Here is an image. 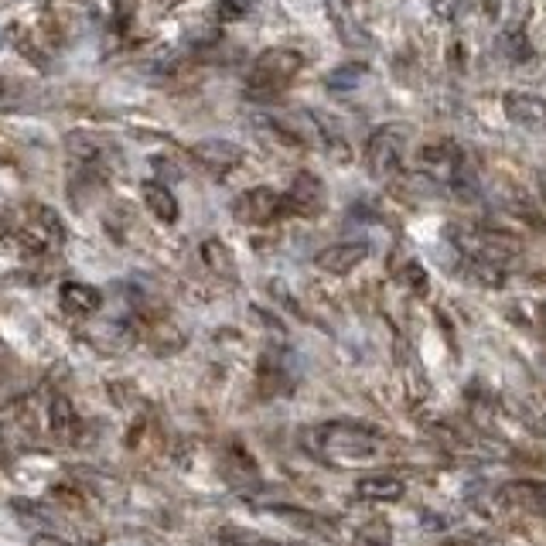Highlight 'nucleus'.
Listing matches in <instances>:
<instances>
[{
	"instance_id": "f257e3e1",
	"label": "nucleus",
	"mask_w": 546,
	"mask_h": 546,
	"mask_svg": "<svg viewBox=\"0 0 546 546\" xmlns=\"http://www.w3.org/2000/svg\"><path fill=\"white\" fill-rule=\"evenodd\" d=\"M311 451L328 461H372L383 451V434L372 431L369 423H355V420H331L314 427L311 434Z\"/></svg>"
},
{
	"instance_id": "f03ea898",
	"label": "nucleus",
	"mask_w": 546,
	"mask_h": 546,
	"mask_svg": "<svg viewBox=\"0 0 546 546\" xmlns=\"http://www.w3.org/2000/svg\"><path fill=\"white\" fill-rule=\"evenodd\" d=\"M410 127L407 123H386L379 131H372L369 144H366V168L376 181H390L400 175L403 157L410 147Z\"/></svg>"
},
{
	"instance_id": "7ed1b4c3",
	"label": "nucleus",
	"mask_w": 546,
	"mask_h": 546,
	"mask_svg": "<svg viewBox=\"0 0 546 546\" xmlns=\"http://www.w3.org/2000/svg\"><path fill=\"white\" fill-rule=\"evenodd\" d=\"M305 68V55L294 51V48H266L263 55H257V62L249 66V75H246V89L249 92H273V89L287 86L297 72Z\"/></svg>"
},
{
	"instance_id": "20e7f679",
	"label": "nucleus",
	"mask_w": 546,
	"mask_h": 546,
	"mask_svg": "<svg viewBox=\"0 0 546 546\" xmlns=\"http://www.w3.org/2000/svg\"><path fill=\"white\" fill-rule=\"evenodd\" d=\"M233 216L236 222L242 226H270V222H277L281 216H287V198L281 192H273V188H249V192H242L236 202H233Z\"/></svg>"
},
{
	"instance_id": "39448f33",
	"label": "nucleus",
	"mask_w": 546,
	"mask_h": 546,
	"mask_svg": "<svg viewBox=\"0 0 546 546\" xmlns=\"http://www.w3.org/2000/svg\"><path fill=\"white\" fill-rule=\"evenodd\" d=\"M455 236H458L461 249L479 263H492L495 266L499 260H509L516 253V240H509V236L495 233V229H458Z\"/></svg>"
},
{
	"instance_id": "423d86ee",
	"label": "nucleus",
	"mask_w": 546,
	"mask_h": 546,
	"mask_svg": "<svg viewBox=\"0 0 546 546\" xmlns=\"http://www.w3.org/2000/svg\"><path fill=\"white\" fill-rule=\"evenodd\" d=\"M461 168H464V157L461 151L451 144V140H434V144H423L416 151V171L427 178H437V181H455Z\"/></svg>"
},
{
	"instance_id": "0eeeda50",
	"label": "nucleus",
	"mask_w": 546,
	"mask_h": 546,
	"mask_svg": "<svg viewBox=\"0 0 546 546\" xmlns=\"http://www.w3.org/2000/svg\"><path fill=\"white\" fill-rule=\"evenodd\" d=\"M192 157H195L205 171H212V175H226V171H233V168H240L246 151H242L240 144H233V140L209 137V140H198L195 147H192Z\"/></svg>"
},
{
	"instance_id": "6e6552de",
	"label": "nucleus",
	"mask_w": 546,
	"mask_h": 546,
	"mask_svg": "<svg viewBox=\"0 0 546 546\" xmlns=\"http://www.w3.org/2000/svg\"><path fill=\"white\" fill-rule=\"evenodd\" d=\"M502 109L505 116L523 127V131H546V99L536 92H523V89H512L502 96Z\"/></svg>"
},
{
	"instance_id": "1a4fd4ad",
	"label": "nucleus",
	"mask_w": 546,
	"mask_h": 546,
	"mask_svg": "<svg viewBox=\"0 0 546 546\" xmlns=\"http://www.w3.org/2000/svg\"><path fill=\"white\" fill-rule=\"evenodd\" d=\"M284 198H287V216L314 218L325 209V185H321L318 175L301 171V175L294 178V185H290V192Z\"/></svg>"
},
{
	"instance_id": "9d476101",
	"label": "nucleus",
	"mask_w": 546,
	"mask_h": 546,
	"mask_svg": "<svg viewBox=\"0 0 546 546\" xmlns=\"http://www.w3.org/2000/svg\"><path fill=\"white\" fill-rule=\"evenodd\" d=\"M366 257H369V246L366 242H335V246H325L314 257V266L331 273V277H349Z\"/></svg>"
},
{
	"instance_id": "9b49d317",
	"label": "nucleus",
	"mask_w": 546,
	"mask_h": 546,
	"mask_svg": "<svg viewBox=\"0 0 546 546\" xmlns=\"http://www.w3.org/2000/svg\"><path fill=\"white\" fill-rule=\"evenodd\" d=\"M355 495L362 502H400L407 495V485L396 475H366L355 485Z\"/></svg>"
},
{
	"instance_id": "f8f14e48",
	"label": "nucleus",
	"mask_w": 546,
	"mask_h": 546,
	"mask_svg": "<svg viewBox=\"0 0 546 546\" xmlns=\"http://www.w3.org/2000/svg\"><path fill=\"white\" fill-rule=\"evenodd\" d=\"M502 499L546 519V481H509L502 485Z\"/></svg>"
},
{
	"instance_id": "ddd939ff",
	"label": "nucleus",
	"mask_w": 546,
	"mask_h": 546,
	"mask_svg": "<svg viewBox=\"0 0 546 546\" xmlns=\"http://www.w3.org/2000/svg\"><path fill=\"white\" fill-rule=\"evenodd\" d=\"M140 195H144V205L154 212V218H161L164 226L178 222V202L168 185H161V181H144V185H140Z\"/></svg>"
},
{
	"instance_id": "4468645a",
	"label": "nucleus",
	"mask_w": 546,
	"mask_h": 546,
	"mask_svg": "<svg viewBox=\"0 0 546 546\" xmlns=\"http://www.w3.org/2000/svg\"><path fill=\"white\" fill-rule=\"evenodd\" d=\"M62 307L72 314H92L103 307V294L89 284H62Z\"/></svg>"
},
{
	"instance_id": "2eb2a0df",
	"label": "nucleus",
	"mask_w": 546,
	"mask_h": 546,
	"mask_svg": "<svg viewBox=\"0 0 546 546\" xmlns=\"http://www.w3.org/2000/svg\"><path fill=\"white\" fill-rule=\"evenodd\" d=\"M499 51H502L509 62H516V66H523V62H529L533 59V44L526 42V31L519 28V24H509L502 35H499Z\"/></svg>"
},
{
	"instance_id": "dca6fc26",
	"label": "nucleus",
	"mask_w": 546,
	"mask_h": 546,
	"mask_svg": "<svg viewBox=\"0 0 546 546\" xmlns=\"http://www.w3.org/2000/svg\"><path fill=\"white\" fill-rule=\"evenodd\" d=\"M284 386H287V362L281 355H263L260 390L270 396V393H284Z\"/></svg>"
},
{
	"instance_id": "f3484780",
	"label": "nucleus",
	"mask_w": 546,
	"mask_h": 546,
	"mask_svg": "<svg viewBox=\"0 0 546 546\" xmlns=\"http://www.w3.org/2000/svg\"><path fill=\"white\" fill-rule=\"evenodd\" d=\"M355 546H393V529L386 519H369V523L359 526Z\"/></svg>"
},
{
	"instance_id": "a211bd4d",
	"label": "nucleus",
	"mask_w": 546,
	"mask_h": 546,
	"mask_svg": "<svg viewBox=\"0 0 546 546\" xmlns=\"http://www.w3.org/2000/svg\"><path fill=\"white\" fill-rule=\"evenodd\" d=\"M266 512H273V516H281V519H290V523H301V529L331 533V529H328V519L314 516V512H305V509H290V505H266Z\"/></svg>"
},
{
	"instance_id": "6ab92c4d",
	"label": "nucleus",
	"mask_w": 546,
	"mask_h": 546,
	"mask_svg": "<svg viewBox=\"0 0 546 546\" xmlns=\"http://www.w3.org/2000/svg\"><path fill=\"white\" fill-rule=\"evenodd\" d=\"M366 72H369L366 62H345V66H338V68L328 72V86L331 89H355L362 79H366Z\"/></svg>"
},
{
	"instance_id": "aec40b11",
	"label": "nucleus",
	"mask_w": 546,
	"mask_h": 546,
	"mask_svg": "<svg viewBox=\"0 0 546 546\" xmlns=\"http://www.w3.org/2000/svg\"><path fill=\"white\" fill-rule=\"evenodd\" d=\"M202 260L209 263L216 273H236V263H233V253H229V246H222L218 240H209L202 246Z\"/></svg>"
},
{
	"instance_id": "412c9836",
	"label": "nucleus",
	"mask_w": 546,
	"mask_h": 546,
	"mask_svg": "<svg viewBox=\"0 0 546 546\" xmlns=\"http://www.w3.org/2000/svg\"><path fill=\"white\" fill-rule=\"evenodd\" d=\"M222 546H287V543H273V540H263L249 529H240V526H226L222 529Z\"/></svg>"
},
{
	"instance_id": "4be33fe9",
	"label": "nucleus",
	"mask_w": 546,
	"mask_h": 546,
	"mask_svg": "<svg viewBox=\"0 0 546 546\" xmlns=\"http://www.w3.org/2000/svg\"><path fill=\"white\" fill-rule=\"evenodd\" d=\"M249 11H253V0H218L216 7H212L216 21H222V24L240 21V18H246Z\"/></svg>"
},
{
	"instance_id": "5701e85b",
	"label": "nucleus",
	"mask_w": 546,
	"mask_h": 546,
	"mask_svg": "<svg viewBox=\"0 0 546 546\" xmlns=\"http://www.w3.org/2000/svg\"><path fill=\"white\" fill-rule=\"evenodd\" d=\"M109 14H113V24L120 31H127L137 18V0H109Z\"/></svg>"
},
{
	"instance_id": "b1692460",
	"label": "nucleus",
	"mask_w": 546,
	"mask_h": 546,
	"mask_svg": "<svg viewBox=\"0 0 546 546\" xmlns=\"http://www.w3.org/2000/svg\"><path fill=\"white\" fill-rule=\"evenodd\" d=\"M403 284L407 290H414V294H427V270L420 266V263H407V270H403Z\"/></svg>"
},
{
	"instance_id": "393cba45",
	"label": "nucleus",
	"mask_w": 546,
	"mask_h": 546,
	"mask_svg": "<svg viewBox=\"0 0 546 546\" xmlns=\"http://www.w3.org/2000/svg\"><path fill=\"white\" fill-rule=\"evenodd\" d=\"M434 14L437 18H444V21H455V14H458V0H434Z\"/></svg>"
},
{
	"instance_id": "a878e982",
	"label": "nucleus",
	"mask_w": 546,
	"mask_h": 546,
	"mask_svg": "<svg viewBox=\"0 0 546 546\" xmlns=\"http://www.w3.org/2000/svg\"><path fill=\"white\" fill-rule=\"evenodd\" d=\"M481 7H485V18H499V11H502V0H481Z\"/></svg>"
},
{
	"instance_id": "bb28decb",
	"label": "nucleus",
	"mask_w": 546,
	"mask_h": 546,
	"mask_svg": "<svg viewBox=\"0 0 546 546\" xmlns=\"http://www.w3.org/2000/svg\"><path fill=\"white\" fill-rule=\"evenodd\" d=\"M31 546H68L66 540H59V536H35Z\"/></svg>"
},
{
	"instance_id": "cd10ccee",
	"label": "nucleus",
	"mask_w": 546,
	"mask_h": 546,
	"mask_svg": "<svg viewBox=\"0 0 546 546\" xmlns=\"http://www.w3.org/2000/svg\"><path fill=\"white\" fill-rule=\"evenodd\" d=\"M533 178H536V188H540V198H543V202H546V171H543V168H540V171H536V175H533Z\"/></svg>"
},
{
	"instance_id": "c85d7f7f",
	"label": "nucleus",
	"mask_w": 546,
	"mask_h": 546,
	"mask_svg": "<svg viewBox=\"0 0 546 546\" xmlns=\"http://www.w3.org/2000/svg\"><path fill=\"white\" fill-rule=\"evenodd\" d=\"M440 546H479V543H468V540H451V543H440Z\"/></svg>"
},
{
	"instance_id": "c756f323",
	"label": "nucleus",
	"mask_w": 546,
	"mask_h": 546,
	"mask_svg": "<svg viewBox=\"0 0 546 546\" xmlns=\"http://www.w3.org/2000/svg\"><path fill=\"white\" fill-rule=\"evenodd\" d=\"M0 96H7V79H0Z\"/></svg>"
},
{
	"instance_id": "7c9ffc66",
	"label": "nucleus",
	"mask_w": 546,
	"mask_h": 546,
	"mask_svg": "<svg viewBox=\"0 0 546 546\" xmlns=\"http://www.w3.org/2000/svg\"><path fill=\"white\" fill-rule=\"evenodd\" d=\"M540 321H543V328H546V305L540 307Z\"/></svg>"
}]
</instances>
